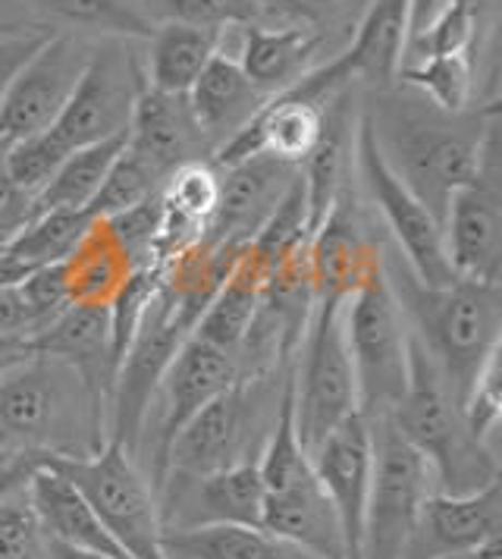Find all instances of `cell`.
<instances>
[{"label":"cell","mask_w":502,"mask_h":559,"mask_svg":"<svg viewBox=\"0 0 502 559\" xmlns=\"http://www.w3.org/2000/svg\"><path fill=\"white\" fill-rule=\"evenodd\" d=\"M500 378H502V368H500V356L493 358L483 371H480V378L475 381V386L468 390V396H465V403H462V415H465V425H468V431L475 433L477 440H490V433L497 431V425H500V415H502V396H500Z\"/></svg>","instance_id":"obj_43"},{"label":"cell","mask_w":502,"mask_h":559,"mask_svg":"<svg viewBox=\"0 0 502 559\" xmlns=\"http://www.w3.org/2000/svg\"><path fill=\"white\" fill-rule=\"evenodd\" d=\"M25 497L48 540L107 559H129L123 547L104 528L98 512L88 507V500L63 475L41 465L25 484Z\"/></svg>","instance_id":"obj_25"},{"label":"cell","mask_w":502,"mask_h":559,"mask_svg":"<svg viewBox=\"0 0 502 559\" xmlns=\"http://www.w3.org/2000/svg\"><path fill=\"white\" fill-rule=\"evenodd\" d=\"M160 186H164V179L157 177L145 160H139L129 148H123L100 182L98 195L88 204V214L92 217H117L129 207L154 199L160 192Z\"/></svg>","instance_id":"obj_39"},{"label":"cell","mask_w":502,"mask_h":559,"mask_svg":"<svg viewBox=\"0 0 502 559\" xmlns=\"http://www.w3.org/2000/svg\"><path fill=\"white\" fill-rule=\"evenodd\" d=\"M450 7V0H411V10H408V41L421 38L430 26L440 20V13Z\"/></svg>","instance_id":"obj_47"},{"label":"cell","mask_w":502,"mask_h":559,"mask_svg":"<svg viewBox=\"0 0 502 559\" xmlns=\"http://www.w3.org/2000/svg\"><path fill=\"white\" fill-rule=\"evenodd\" d=\"M167 559H318L258 525H204L160 534Z\"/></svg>","instance_id":"obj_32"},{"label":"cell","mask_w":502,"mask_h":559,"mask_svg":"<svg viewBox=\"0 0 502 559\" xmlns=\"http://www.w3.org/2000/svg\"><path fill=\"white\" fill-rule=\"evenodd\" d=\"M48 38L50 35H45V32H35V35H16V38L0 41V102H3V95H7L10 82L16 79V73L38 53V48Z\"/></svg>","instance_id":"obj_45"},{"label":"cell","mask_w":502,"mask_h":559,"mask_svg":"<svg viewBox=\"0 0 502 559\" xmlns=\"http://www.w3.org/2000/svg\"><path fill=\"white\" fill-rule=\"evenodd\" d=\"M135 271H142V267H135V261L123 246L120 233L110 224V217H92L70 258L63 261L70 302L88 308H110Z\"/></svg>","instance_id":"obj_27"},{"label":"cell","mask_w":502,"mask_h":559,"mask_svg":"<svg viewBox=\"0 0 502 559\" xmlns=\"http://www.w3.org/2000/svg\"><path fill=\"white\" fill-rule=\"evenodd\" d=\"M246 378L236 356L204 343L199 336H189L170 361L164 381L157 386L154 406H157V433H154V456H151V490L157 493L167 475V453L174 447L176 433L186 428L189 418H195L211 400L226 393L232 383ZM154 412V408H151Z\"/></svg>","instance_id":"obj_15"},{"label":"cell","mask_w":502,"mask_h":559,"mask_svg":"<svg viewBox=\"0 0 502 559\" xmlns=\"http://www.w3.org/2000/svg\"><path fill=\"white\" fill-rule=\"evenodd\" d=\"M88 57L92 51L82 48L73 35H57L38 48V53L10 82L0 102V157L16 142L57 123Z\"/></svg>","instance_id":"obj_16"},{"label":"cell","mask_w":502,"mask_h":559,"mask_svg":"<svg viewBox=\"0 0 502 559\" xmlns=\"http://www.w3.org/2000/svg\"><path fill=\"white\" fill-rule=\"evenodd\" d=\"M125 148L145 160L160 179H167L189 160H204V154L211 152L192 117L189 98L157 92L148 82L142 85L132 107Z\"/></svg>","instance_id":"obj_23"},{"label":"cell","mask_w":502,"mask_h":559,"mask_svg":"<svg viewBox=\"0 0 502 559\" xmlns=\"http://www.w3.org/2000/svg\"><path fill=\"white\" fill-rule=\"evenodd\" d=\"M48 557L50 559H107V557H98V554H85V550L67 547V544H53V540H48Z\"/></svg>","instance_id":"obj_50"},{"label":"cell","mask_w":502,"mask_h":559,"mask_svg":"<svg viewBox=\"0 0 502 559\" xmlns=\"http://www.w3.org/2000/svg\"><path fill=\"white\" fill-rule=\"evenodd\" d=\"M261 528L276 534L318 559H349L346 537L333 503L326 500L318 475L286 493L264 497Z\"/></svg>","instance_id":"obj_29"},{"label":"cell","mask_w":502,"mask_h":559,"mask_svg":"<svg viewBox=\"0 0 502 559\" xmlns=\"http://www.w3.org/2000/svg\"><path fill=\"white\" fill-rule=\"evenodd\" d=\"M189 336H192V328L186 321H179L174 311L160 302V296L154 289L148 311L117 365L110 418H107V440L120 443L132 459L142 447L157 386L164 381L179 346Z\"/></svg>","instance_id":"obj_9"},{"label":"cell","mask_w":502,"mask_h":559,"mask_svg":"<svg viewBox=\"0 0 502 559\" xmlns=\"http://www.w3.org/2000/svg\"><path fill=\"white\" fill-rule=\"evenodd\" d=\"M343 328L349 346L358 408L364 418L390 415L399 403L408 378V324L383 277V267L364 280L343 306Z\"/></svg>","instance_id":"obj_6"},{"label":"cell","mask_w":502,"mask_h":559,"mask_svg":"<svg viewBox=\"0 0 502 559\" xmlns=\"http://www.w3.org/2000/svg\"><path fill=\"white\" fill-rule=\"evenodd\" d=\"M308 267L314 283V302L349 299L364 280H371L383 267V246L368 233L349 186L339 192L324 224L308 239Z\"/></svg>","instance_id":"obj_21"},{"label":"cell","mask_w":502,"mask_h":559,"mask_svg":"<svg viewBox=\"0 0 502 559\" xmlns=\"http://www.w3.org/2000/svg\"><path fill=\"white\" fill-rule=\"evenodd\" d=\"M35 356L32 340L23 333H0V374H7L10 368H16L20 361Z\"/></svg>","instance_id":"obj_48"},{"label":"cell","mask_w":502,"mask_h":559,"mask_svg":"<svg viewBox=\"0 0 502 559\" xmlns=\"http://www.w3.org/2000/svg\"><path fill=\"white\" fill-rule=\"evenodd\" d=\"M92 221L88 211H41L25 221V227L3 246L28 267L63 264L75 249L79 236Z\"/></svg>","instance_id":"obj_36"},{"label":"cell","mask_w":502,"mask_h":559,"mask_svg":"<svg viewBox=\"0 0 502 559\" xmlns=\"http://www.w3.org/2000/svg\"><path fill=\"white\" fill-rule=\"evenodd\" d=\"M405 557L502 559V478L471 493H430Z\"/></svg>","instance_id":"obj_17"},{"label":"cell","mask_w":502,"mask_h":559,"mask_svg":"<svg viewBox=\"0 0 502 559\" xmlns=\"http://www.w3.org/2000/svg\"><path fill=\"white\" fill-rule=\"evenodd\" d=\"M258 378H242L217 400H211L186 428L176 433L167 453V478H201L232 468L239 462L258 459V428H261V383Z\"/></svg>","instance_id":"obj_12"},{"label":"cell","mask_w":502,"mask_h":559,"mask_svg":"<svg viewBox=\"0 0 502 559\" xmlns=\"http://www.w3.org/2000/svg\"><path fill=\"white\" fill-rule=\"evenodd\" d=\"M217 199H220V174L211 160H189L164 179L154 271L207 229Z\"/></svg>","instance_id":"obj_28"},{"label":"cell","mask_w":502,"mask_h":559,"mask_svg":"<svg viewBox=\"0 0 502 559\" xmlns=\"http://www.w3.org/2000/svg\"><path fill=\"white\" fill-rule=\"evenodd\" d=\"M186 98H189L192 117H195V123H199L201 135H204L211 152L224 148L226 142L249 127L251 120L261 114V107L271 102L242 73V67L232 57H224V53H217L207 63V70L189 88Z\"/></svg>","instance_id":"obj_24"},{"label":"cell","mask_w":502,"mask_h":559,"mask_svg":"<svg viewBox=\"0 0 502 559\" xmlns=\"http://www.w3.org/2000/svg\"><path fill=\"white\" fill-rule=\"evenodd\" d=\"M368 421L374 440V468L364 509L361 559H405L421 507L430 497L433 472L390 415Z\"/></svg>","instance_id":"obj_8"},{"label":"cell","mask_w":502,"mask_h":559,"mask_svg":"<svg viewBox=\"0 0 502 559\" xmlns=\"http://www.w3.org/2000/svg\"><path fill=\"white\" fill-rule=\"evenodd\" d=\"M145 16L154 26L174 23V26L207 28L224 32L232 26L264 23L267 7L264 0H142Z\"/></svg>","instance_id":"obj_38"},{"label":"cell","mask_w":502,"mask_h":559,"mask_svg":"<svg viewBox=\"0 0 502 559\" xmlns=\"http://www.w3.org/2000/svg\"><path fill=\"white\" fill-rule=\"evenodd\" d=\"M355 157H358V170L374 199L376 211L383 214V224L393 233V242H396L393 249L408 264V271L427 286L452 283L455 271L446 258L443 227L437 224V217L425 204L408 192V186L390 170V164L376 148L368 117H361L355 127Z\"/></svg>","instance_id":"obj_11"},{"label":"cell","mask_w":502,"mask_h":559,"mask_svg":"<svg viewBox=\"0 0 502 559\" xmlns=\"http://www.w3.org/2000/svg\"><path fill=\"white\" fill-rule=\"evenodd\" d=\"M142 85L145 76L120 45L98 48L88 57L70 102L48 132L67 154L125 135Z\"/></svg>","instance_id":"obj_13"},{"label":"cell","mask_w":502,"mask_h":559,"mask_svg":"<svg viewBox=\"0 0 502 559\" xmlns=\"http://www.w3.org/2000/svg\"><path fill=\"white\" fill-rule=\"evenodd\" d=\"M28 217H32V199L13 186V179L7 177L0 164V246H7L20 233Z\"/></svg>","instance_id":"obj_44"},{"label":"cell","mask_w":502,"mask_h":559,"mask_svg":"<svg viewBox=\"0 0 502 559\" xmlns=\"http://www.w3.org/2000/svg\"><path fill=\"white\" fill-rule=\"evenodd\" d=\"M236 48L224 57H232L267 98L289 92L304 73H311L314 53L321 48V38L301 26L274 28L251 23L236 26Z\"/></svg>","instance_id":"obj_26"},{"label":"cell","mask_w":502,"mask_h":559,"mask_svg":"<svg viewBox=\"0 0 502 559\" xmlns=\"http://www.w3.org/2000/svg\"><path fill=\"white\" fill-rule=\"evenodd\" d=\"M125 148V135L104 139L98 145H85L79 152L67 154V160L57 167L50 182L32 199V214L41 211H88L92 199L98 195L100 182L113 160Z\"/></svg>","instance_id":"obj_34"},{"label":"cell","mask_w":502,"mask_h":559,"mask_svg":"<svg viewBox=\"0 0 502 559\" xmlns=\"http://www.w3.org/2000/svg\"><path fill=\"white\" fill-rule=\"evenodd\" d=\"M271 271L274 267L261 254L246 249L239 254V261L232 264L224 286L217 289V296L211 299V306L204 308L192 336H199L204 343L236 356L246 333H249L251 321H254V314H258V308H261V296H264Z\"/></svg>","instance_id":"obj_31"},{"label":"cell","mask_w":502,"mask_h":559,"mask_svg":"<svg viewBox=\"0 0 502 559\" xmlns=\"http://www.w3.org/2000/svg\"><path fill=\"white\" fill-rule=\"evenodd\" d=\"M390 170L408 186L443 227L455 189L468 182L480 164L483 139L500 120L497 104L483 114H446L427 98H383L364 114Z\"/></svg>","instance_id":"obj_2"},{"label":"cell","mask_w":502,"mask_h":559,"mask_svg":"<svg viewBox=\"0 0 502 559\" xmlns=\"http://www.w3.org/2000/svg\"><path fill=\"white\" fill-rule=\"evenodd\" d=\"M346 299L314 302L308 331L301 336L296 371H292V412L301 447L311 453L339 421L361 412L358 383L351 368L346 328Z\"/></svg>","instance_id":"obj_7"},{"label":"cell","mask_w":502,"mask_h":559,"mask_svg":"<svg viewBox=\"0 0 502 559\" xmlns=\"http://www.w3.org/2000/svg\"><path fill=\"white\" fill-rule=\"evenodd\" d=\"M351 117H349V88L336 92L324 102V129L318 145L299 164L304 207H308V233L314 236L318 227L333 211L339 192L346 189V170L351 154Z\"/></svg>","instance_id":"obj_30"},{"label":"cell","mask_w":502,"mask_h":559,"mask_svg":"<svg viewBox=\"0 0 502 559\" xmlns=\"http://www.w3.org/2000/svg\"><path fill=\"white\" fill-rule=\"evenodd\" d=\"M67 160V152L57 145V139L50 135L48 129L32 135V139H23L16 142L10 152L0 157L7 177L13 179V186L25 192L28 199H35L45 186L50 182V177L57 174V167Z\"/></svg>","instance_id":"obj_40"},{"label":"cell","mask_w":502,"mask_h":559,"mask_svg":"<svg viewBox=\"0 0 502 559\" xmlns=\"http://www.w3.org/2000/svg\"><path fill=\"white\" fill-rule=\"evenodd\" d=\"M45 453H7L0 450V503L23 490L28 478L41 468Z\"/></svg>","instance_id":"obj_46"},{"label":"cell","mask_w":502,"mask_h":559,"mask_svg":"<svg viewBox=\"0 0 502 559\" xmlns=\"http://www.w3.org/2000/svg\"><path fill=\"white\" fill-rule=\"evenodd\" d=\"M443 242L455 277L477 283L502 280V186L500 120L483 139L480 164L468 182L455 189L443 221Z\"/></svg>","instance_id":"obj_10"},{"label":"cell","mask_w":502,"mask_h":559,"mask_svg":"<svg viewBox=\"0 0 502 559\" xmlns=\"http://www.w3.org/2000/svg\"><path fill=\"white\" fill-rule=\"evenodd\" d=\"M148 41L151 53L145 82L167 95H189V88L199 82L207 63L217 57L220 32L164 23L154 28Z\"/></svg>","instance_id":"obj_33"},{"label":"cell","mask_w":502,"mask_h":559,"mask_svg":"<svg viewBox=\"0 0 502 559\" xmlns=\"http://www.w3.org/2000/svg\"><path fill=\"white\" fill-rule=\"evenodd\" d=\"M45 468L63 475L98 512L104 528L129 559H167L160 547L157 493L139 475L132 456L120 443L107 440L92 456H45Z\"/></svg>","instance_id":"obj_5"},{"label":"cell","mask_w":502,"mask_h":559,"mask_svg":"<svg viewBox=\"0 0 502 559\" xmlns=\"http://www.w3.org/2000/svg\"><path fill=\"white\" fill-rule=\"evenodd\" d=\"M408 10L411 0H371L355 28L349 48L330 63L304 73L296 82V95L324 104L336 92L349 88L351 79H364L376 88H390L399 79L408 48Z\"/></svg>","instance_id":"obj_14"},{"label":"cell","mask_w":502,"mask_h":559,"mask_svg":"<svg viewBox=\"0 0 502 559\" xmlns=\"http://www.w3.org/2000/svg\"><path fill=\"white\" fill-rule=\"evenodd\" d=\"M399 433L427 459L440 493H471L500 478L497 459L468 431L458 400L437 371L425 346L408 336V378L390 412Z\"/></svg>","instance_id":"obj_4"},{"label":"cell","mask_w":502,"mask_h":559,"mask_svg":"<svg viewBox=\"0 0 502 559\" xmlns=\"http://www.w3.org/2000/svg\"><path fill=\"white\" fill-rule=\"evenodd\" d=\"M318 484L324 487L326 500L333 503L349 559H361V534H364V509L371 490V468H374V440L371 421L355 412L339 421L324 440L308 453Z\"/></svg>","instance_id":"obj_20"},{"label":"cell","mask_w":502,"mask_h":559,"mask_svg":"<svg viewBox=\"0 0 502 559\" xmlns=\"http://www.w3.org/2000/svg\"><path fill=\"white\" fill-rule=\"evenodd\" d=\"M383 277L399 302L408 333L425 346L462 406L480 371L500 356L502 286L465 277L427 286L408 271L396 249H383Z\"/></svg>","instance_id":"obj_1"},{"label":"cell","mask_w":502,"mask_h":559,"mask_svg":"<svg viewBox=\"0 0 502 559\" xmlns=\"http://www.w3.org/2000/svg\"><path fill=\"white\" fill-rule=\"evenodd\" d=\"M164 532L204 525H258L264 509V484L258 459L201 478H167L157 490Z\"/></svg>","instance_id":"obj_19"},{"label":"cell","mask_w":502,"mask_h":559,"mask_svg":"<svg viewBox=\"0 0 502 559\" xmlns=\"http://www.w3.org/2000/svg\"><path fill=\"white\" fill-rule=\"evenodd\" d=\"M35 10L60 23L113 38H145L154 35V23L132 0H28Z\"/></svg>","instance_id":"obj_37"},{"label":"cell","mask_w":502,"mask_h":559,"mask_svg":"<svg viewBox=\"0 0 502 559\" xmlns=\"http://www.w3.org/2000/svg\"><path fill=\"white\" fill-rule=\"evenodd\" d=\"M107 425L73 368L32 356L0 374V450L45 456H92Z\"/></svg>","instance_id":"obj_3"},{"label":"cell","mask_w":502,"mask_h":559,"mask_svg":"<svg viewBox=\"0 0 502 559\" xmlns=\"http://www.w3.org/2000/svg\"><path fill=\"white\" fill-rule=\"evenodd\" d=\"M20 299H23L25 318H28V336L41 333L48 324H53L70 302L67 293V277H63V264H48V267H35L28 277L20 283Z\"/></svg>","instance_id":"obj_42"},{"label":"cell","mask_w":502,"mask_h":559,"mask_svg":"<svg viewBox=\"0 0 502 559\" xmlns=\"http://www.w3.org/2000/svg\"><path fill=\"white\" fill-rule=\"evenodd\" d=\"M399 79H405L433 107L446 114H462L475 92V53L418 57L402 67Z\"/></svg>","instance_id":"obj_35"},{"label":"cell","mask_w":502,"mask_h":559,"mask_svg":"<svg viewBox=\"0 0 502 559\" xmlns=\"http://www.w3.org/2000/svg\"><path fill=\"white\" fill-rule=\"evenodd\" d=\"M333 3L336 0H264V7H276L283 13H296V16H304V20L324 16Z\"/></svg>","instance_id":"obj_49"},{"label":"cell","mask_w":502,"mask_h":559,"mask_svg":"<svg viewBox=\"0 0 502 559\" xmlns=\"http://www.w3.org/2000/svg\"><path fill=\"white\" fill-rule=\"evenodd\" d=\"M35 356H50L67 361L82 378L98 415L110 418V396L117 378V358L110 340V314L107 308L70 306L53 324L41 333L28 336Z\"/></svg>","instance_id":"obj_22"},{"label":"cell","mask_w":502,"mask_h":559,"mask_svg":"<svg viewBox=\"0 0 502 559\" xmlns=\"http://www.w3.org/2000/svg\"><path fill=\"white\" fill-rule=\"evenodd\" d=\"M0 559H48V537L23 490L0 503Z\"/></svg>","instance_id":"obj_41"},{"label":"cell","mask_w":502,"mask_h":559,"mask_svg":"<svg viewBox=\"0 0 502 559\" xmlns=\"http://www.w3.org/2000/svg\"><path fill=\"white\" fill-rule=\"evenodd\" d=\"M220 170V199L201 239L229 252H246L299 179V164L258 152Z\"/></svg>","instance_id":"obj_18"}]
</instances>
